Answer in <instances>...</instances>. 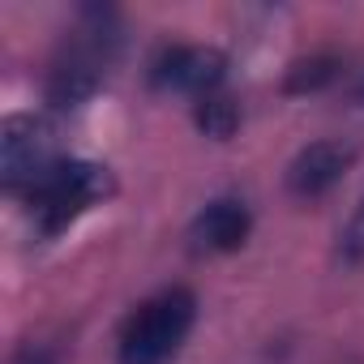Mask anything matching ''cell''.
<instances>
[{"label": "cell", "mask_w": 364, "mask_h": 364, "mask_svg": "<svg viewBox=\"0 0 364 364\" xmlns=\"http://www.w3.org/2000/svg\"><path fill=\"white\" fill-rule=\"evenodd\" d=\"M198 321V296L189 287H163L159 296L141 300L124 330H120V364H167L185 347L189 330Z\"/></svg>", "instance_id": "obj_1"}, {"label": "cell", "mask_w": 364, "mask_h": 364, "mask_svg": "<svg viewBox=\"0 0 364 364\" xmlns=\"http://www.w3.org/2000/svg\"><path fill=\"white\" fill-rule=\"evenodd\" d=\"M107 193H112L107 167L86 163V159H60L56 167H48L39 176V185L26 193V202H31V215L39 219V232L56 236L82 210H90L95 202H103Z\"/></svg>", "instance_id": "obj_2"}, {"label": "cell", "mask_w": 364, "mask_h": 364, "mask_svg": "<svg viewBox=\"0 0 364 364\" xmlns=\"http://www.w3.org/2000/svg\"><path fill=\"white\" fill-rule=\"evenodd\" d=\"M112 52H116V35L107 31V14H95V26L73 35L65 43V52L56 56V65L48 73V103L60 107V112L65 107H82L103 86Z\"/></svg>", "instance_id": "obj_3"}, {"label": "cell", "mask_w": 364, "mask_h": 364, "mask_svg": "<svg viewBox=\"0 0 364 364\" xmlns=\"http://www.w3.org/2000/svg\"><path fill=\"white\" fill-rule=\"evenodd\" d=\"M56 163V129L43 116H9L0 124V180L9 193H31Z\"/></svg>", "instance_id": "obj_4"}, {"label": "cell", "mask_w": 364, "mask_h": 364, "mask_svg": "<svg viewBox=\"0 0 364 364\" xmlns=\"http://www.w3.org/2000/svg\"><path fill=\"white\" fill-rule=\"evenodd\" d=\"M228 77V60L215 48H193V43H176L163 48L150 65V82L159 90H185V95H215Z\"/></svg>", "instance_id": "obj_5"}, {"label": "cell", "mask_w": 364, "mask_h": 364, "mask_svg": "<svg viewBox=\"0 0 364 364\" xmlns=\"http://www.w3.org/2000/svg\"><path fill=\"white\" fill-rule=\"evenodd\" d=\"M351 159H355V150L343 146V141H313V146H304L291 159V167H287V193L300 198V202H313V198L330 193L343 180V171L351 167Z\"/></svg>", "instance_id": "obj_6"}, {"label": "cell", "mask_w": 364, "mask_h": 364, "mask_svg": "<svg viewBox=\"0 0 364 364\" xmlns=\"http://www.w3.org/2000/svg\"><path fill=\"white\" fill-rule=\"evenodd\" d=\"M253 232V215L236 198L210 202L193 223H189V245L193 253H236Z\"/></svg>", "instance_id": "obj_7"}, {"label": "cell", "mask_w": 364, "mask_h": 364, "mask_svg": "<svg viewBox=\"0 0 364 364\" xmlns=\"http://www.w3.org/2000/svg\"><path fill=\"white\" fill-rule=\"evenodd\" d=\"M338 73H343V56H334V52H313V56H304V60H296V65L287 69L283 90H287V95H313V90H326Z\"/></svg>", "instance_id": "obj_8"}, {"label": "cell", "mask_w": 364, "mask_h": 364, "mask_svg": "<svg viewBox=\"0 0 364 364\" xmlns=\"http://www.w3.org/2000/svg\"><path fill=\"white\" fill-rule=\"evenodd\" d=\"M193 120H198V129H202L206 137H219V141H223V137L236 133V124H240V107H236L232 95L215 90V95H202V99H198Z\"/></svg>", "instance_id": "obj_9"}, {"label": "cell", "mask_w": 364, "mask_h": 364, "mask_svg": "<svg viewBox=\"0 0 364 364\" xmlns=\"http://www.w3.org/2000/svg\"><path fill=\"white\" fill-rule=\"evenodd\" d=\"M338 257H343L347 266H360V262H364V198H360L355 215L347 219V228H343V236H338Z\"/></svg>", "instance_id": "obj_10"}, {"label": "cell", "mask_w": 364, "mask_h": 364, "mask_svg": "<svg viewBox=\"0 0 364 364\" xmlns=\"http://www.w3.org/2000/svg\"><path fill=\"white\" fill-rule=\"evenodd\" d=\"M14 364H56V351H48V347H22Z\"/></svg>", "instance_id": "obj_11"}]
</instances>
